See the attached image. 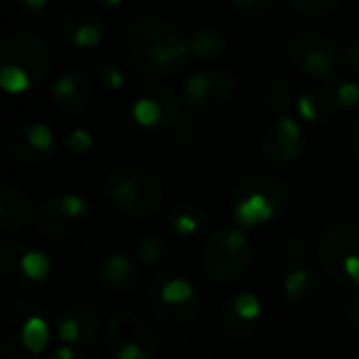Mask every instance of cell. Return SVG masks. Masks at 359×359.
<instances>
[{
	"instance_id": "cell-12",
	"label": "cell",
	"mask_w": 359,
	"mask_h": 359,
	"mask_svg": "<svg viewBox=\"0 0 359 359\" xmlns=\"http://www.w3.org/2000/svg\"><path fill=\"white\" fill-rule=\"evenodd\" d=\"M0 61L21 69L34 86L46 76L48 63H50V53H48L46 42L38 34L15 32L2 40Z\"/></svg>"
},
{
	"instance_id": "cell-3",
	"label": "cell",
	"mask_w": 359,
	"mask_h": 359,
	"mask_svg": "<svg viewBox=\"0 0 359 359\" xmlns=\"http://www.w3.org/2000/svg\"><path fill=\"white\" fill-rule=\"evenodd\" d=\"M99 189L109 206L130 217H149L162 206L164 200L160 179L139 166L109 170L101 179Z\"/></svg>"
},
{
	"instance_id": "cell-6",
	"label": "cell",
	"mask_w": 359,
	"mask_h": 359,
	"mask_svg": "<svg viewBox=\"0 0 359 359\" xmlns=\"http://www.w3.org/2000/svg\"><path fill=\"white\" fill-rule=\"evenodd\" d=\"M143 303L149 313L168 324H187L202 307L196 288L177 273L156 276L143 292Z\"/></svg>"
},
{
	"instance_id": "cell-8",
	"label": "cell",
	"mask_w": 359,
	"mask_h": 359,
	"mask_svg": "<svg viewBox=\"0 0 359 359\" xmlns=\"http://www.w3.org/2000/svg\"><path fill=\"white\" fill-rule=\"evenodd\" d=\"M105 347L114 359H156L158 355L154 332L133 311H118L107 320Z\"/></svg>"
},
{
	"instance_id": "cell-20",
	"label": "cell",
	"mask_w": 359,
	"mask_h": 359,
	"mask_svg": "<svg viewBox=\"0 0 359 359\" xmlns=\"http://www.w3.org/2000/svg\"><path fill=\"white\" fill-rule=\"evenodd\" d=\"M50 95H53V101L61 114L76 116L88 107V101L93 95V84L84 72L72 69V72H63L55 80Z\"/></svg>"
},
{
	"instance_id": "cell-29",
	"label": "cell",
	"mask_w": 359,
	"mask_h": 359,
	"mask_svg": "<svg viewBox=\"0 0 359 359\" xmlns=\"http://www.w3.org/2000/svg\"><path fill=\"white\" fill-rule=\"evenodd\" d=\"M292 99H294V93H292V88H290V84L286 80H271L265 86L263 103L271 114L284 116L292 107Z\"/></svg>"
},
{
	"instance_id": "cell-32",
	"label": "cell",
	"mask_w": 359,
	"mask_h": 359,
	"mask_svg": "<svg viewBox=\"0 0 359 359\" xmlns=\"http://www.w3.org/2000/svg\"><path fill=\"white\" fill-rule=\"evenodd\" d=\"M280 252H282V257H284V261L288 265L301 263V259L305 257V242H303V238H299L294 233H286L280 240Z\"/></svg>"
},
{
	"instance_id": "cell-42",
	"label": "cell",
	"mask_w": 359,
	"mask_h": 359,
	"mask_svg": "<svg viewBox=\"0 0 359 359\" xmlns=\"http://www.w3.org/2000/svg\"><path fill=\"white\" fill-rule=\"evenodd\" d=\"M99 6H103V8H116V6H120L122 4V0H95Z\"/></svg>"
},
{
	"instance_id": "cell-31",
	"label": "cell",
	"mask_w": 359,
	"mask_h": 359,
	"mask_svg": "<svg viewBox=\"0 0 359 359\" xmlns=\"http://www.w3.org/2000/svg\"><path fill=\"white\" fill-rule=\"evenodd\" d=\"M97 76H99V82L103 84L105 90H120L124 84H126V76L124 72L116 65V63H109V61H101L97 63Z\"/></svg>"
},
{
	"instance_id": "cell-33",
	"label": "cell",
	"mask_w": 359,
	"mask_h": 359,
	"mask_svg": "<svg viewBox=\"0 0 359 359\" xmlns=\"http://www.w3.org/2000/svg\"><path fill=\"white\" fill-rule=\"evenodd\" d=\"M93 147V137L84 128H76L65 137V149H69L74 156H82Z\"/></svg>"
},
{
	"instance_id": "cell-30",
	"label": "cell",
	"mask_w": 359,
	"mask_h": 359,
	"mask_svg": "<svg viewBox=\"0 0 359 359\" xmlns=\"http://www.w3.org/2000/svg\"><path fill=\"white\" fill-rule=\"evenodd\" d=\"M0 86H2V90L15 95V93H25L27 88H32V82L21 69L13 67L8 63H2L0 65Z\"/></svg>"
},
{
	"instance_id": "cell-18",
	"label": "cell",
	"mask_w": 359,
	"mask_h": 359,
	"mask_svg": "<svg viewBox=\"0 0 359 359\" xmlns=\"http://www.w3.org/2000/svg\"><path fill=\"white\" fill-rule=\"evenodd\" d=\"M57 32L65 42L74 44L78 48H90L101 42V38L105 34V23L90 8L72 6L59 15Z\"/></svg>"
},
{
	"instance_id": "cell-23",
	"label": "cell",
	"mask_w": 359,
	"mask_h": 359,
	"mask_svg": "<svg viewBox=\"0 0 359 359\" xmlns=\"http://www.w3.org/2000/svg\"><path fill=\"white\" fill-rule=\"evenodd\" d=\"M32 217V206L21 189L6 183L0 185V225L6 231L21 229Z\"/></svg>"
},
{
	"instance_id": "cell-27",
	"label": "cell",
	"mask_w": 359,
	"mask_h": 359,
	"mask_svg": "<svg viewBox=\"0 0 359 359\" xmlns=\"http://www.w3.org/2000/svg\"><path fill=\"white\" fill-rule=\"evenodd\" d=\"M189 50L200 59H217L227 50V36L215 27H200L189 38Z\"/></svg>"
},
{
	"instance_id": "cell-4",
	"label": "cell",
	"mask_w": 359,
	"mask_h": 359,
	"mask_svg": "<svg viewBox=\"0 0 359 359\" xmlns=\"http://www.w3.org/2000/svg\"><path fill=\"white\" fill-rule=\"evenodd\" d=\"M290 187L267 175H250L242 179L231 194L233 219L242 227H257L278 219L290 210Z\"/></svg>"
},
{
	"instance_id": "cell-28",
	"label": "cell",
	"mask_w": 359,
	"mask_h": 359,
	"mask_svg": "<svg viewBox=\"0 0 359 359\" xmlns=\"http://www.w3.org/2000/svg\"><path fill=\"white\" fill-rule=\"evenodd\" d=\"M170 250H172L170 242L162 233L151 231V233H145L139 240V244H137V259L145 267H156V265H162V263L168 261Z\"/></svg>"
},
{
	"instance_id": "cell-25",
	"label": "cell",
	"mask_w": 359,
	"mask_h": 359,
	"mask_svg": "<svg viewBox=\"0 0 359 359\" xmlns=\"http://www.w3.org/2000/svg\"><path fill=\"white\" fill-rule=\"evenodd\" d=\"M170 135H172V143H175L179 149L194 154V151H200V149L206 145L210 130H208L206 122L187 116V118H179V120L170 126Z\"/></svg>"
},
{
	"instance_id": "cell-21",
	"label": "cell",
	"mask_w": 359,
	"mask_h": 359,
	"mask_svg": "<svg viewBox=\"0 0 359 359\" xmlns=\"http://www.w3.org/2000/svg\"><path fill=\"white\" fill-rule=\"evenodd\" d=\"M284 297L288 307L299 313H311L322 299V280L307 267H294L284 278Z\"/></svg>"
},
{
	"instance_id": "cell-1",
	"label": "cell",
	"mask_w": 359,
	"mask_h": 359,
	"mask_svg": "<svg viewBox=\"0 0 359 359\" xmlns=\"http://www.w3.org/2000/svg\"><path fill=\"white\" fill-rule=\"evenodd\" d=\"M126 48L137 69L151 78L179 74L189 57V42L166 19L139 17L126 29Z\"/></svg>"
},
{
	"instance_id": "cell-14",
	"label": "cell",
	"mask_w": 359,
	"mask_h": 359,
	"mask_svg": "<svg viewBox=\"0 0 359 359\" xmlns=\"http://www.w3.org/2000/svg\"><path fill=\"white\" fill-rule=\"evenodd\" d=\"M133 118L143 128H170L181 118L179 97L162 82L143 86L133 103Z\"/></svg>"
},
{
	"instance_id": "cell-11",
	"label": "cell",
	"mask_w": 359,
	"mask_h": 359,
	"mask_svg": "<svg viewBox=\"0 0 359 359\" xmlns=\"http://www.w3.org/2000/svg\"><path fill=\"white\" fill-rule=\"evenodd\" d=\"M238 93V76L229 69H204L183 82V99L202 111L225 107Z\"/></svg>"
},
{
	"instance_id": "cell-9",
	"label": "cell",
	"mask_w": 359,
	"mask_h": 359,
	"mask_svg": "<svg viewBox=\"0 0 359 359\" xmlns=\"http://www.w3.org/2000/svg\"><path fill=\"white\" fill-rule=\"evenodd\" d=\"M90 221V206L82 196L67 194L46 200L34 215L36 229L53 240H65L82 231Z\"/></svg>"
},
{
	"instance_id": "cell-7",
	"label": "cell",
	"mask_w": 359,
	"mask_h": 359,
	"mask_svg": "<svg viewBox=\"0 0 359 359\" xmlns=\"http://www.w3.org/2000/svg\"><path fill=\"white\" fill-rule=\"evenodd\" d=\"M324 271L343 286L359 288V225H330L318 246Z\"/></svg>"
},
{
	"instance_id": "cell-38",
	"label": "cell",
	"mask_w": 359,
	"mask_h": 359,
	"mask_svg": "<svg viewBox=\"0 0 359 359\" xmlns=\"http://www.w3.org/2000/svg\"><path fill=\"white\" fill-rule=\"evenodd\" d=\"M345 63H347L355 74H359V40L351 42V44L345 48Z\"/></svg>"
},
{
	"instance_id": "cell-22",
	"label": "cell",
	"mask_w": 359,
	"mask_h": 359,
	"mask_svg": "<svg viewBox=\"0 0 359 359\" xmlns=\"http://www.w3.org/2000/svg\"><path fill=\"white\" fill-rule=\"evenodd\" d=\"M139 265L141 261L137 259V255L114 252L99 263L97 278L105 290L114 294H126L139 282Z\"/></svg>"
},
{
	"instance_id": "cell-39",
	"label": "cell",
	"mask_w": 359,
	"mask_h": 359,
	"mask_svg": "<svg viewBox=\"0 0 359 359\" xmlns=\"http://www.w3.org/2000/svg\"><path fill=\"white\" fill-rule=\"evenodd\" d=\"M50 358L53 359H74V358H78V349H76V347H72V345H65V343H61V347H59V349H55Z\"/></svg>"
},
{
	"instance_id": "cell-16",
	"label": "cell",
	"mask_w": 359,
	"mask_h": 359,
	"mask_svg": "<svg viewBox=\"0 0 359 359\" xmlns=\"http://www.w3.org/2000/svg\"><path fill=\"white\" fill-rule=\"evenodd\" d=\"M221 320H223V328L231 339L238 341H246L252 334H257V330L261 328V320H263V303L255 292L242 290L233 297H229L223 303L221 309Z\"/></svg>"
},
{
	"instance_id": "cell-17",
	"label": "cell",
	"mask_w": 359,
	"mask_h": 359,
	"mask_svg": "<svg viewBox=\"0 0 359 359\" xmlns=\"http://www.w3.org/2000/svg\"><path fill=\"white\" fill-rule=\"evenodd\" d=\"M101 326V316L90 303H72L59 311L57 318V334L59 341L72 345L76 349L88 347Z\"/></svg>"
},
{
	"instance_id": "cell-13",
	"label": "cell",
	"mask_w": 359,
	"mask_h": 359,
	"mask_svg": "<svg viewBox=\"0 0 359 359\" xmlns=\"http://www.w3.org/2000/svg\"><path fill=\"white\" fill-rule=\"evenodd\" d=\"M288 55L299 69L313 78H326L339 65L337 44L318 32L294 34L288 42Z\"/></svg>"
},
{
	"instance_id": "cell-36",
	"label": "cell",
	"mask_w": 359,
	"mask_h": 359,
	"mask_svg": "<svg viewBox=\"0 0 359 359\" xmlns=\"http://www.w3.org/2000/svg\"><path fill=\"white\" fill-rule=\"evenodd\" d=\"M273 2L276 0H233V8L246 17H255V15L269 11L273 6Z\"/></svg>"
},
{
	"instance_id": "cell-10",
	"label": "cell",
	"mask_w": 359,
	"mask_h": 359,
	"mask_svg": "<svg viewBox=\"0 0 359 359\" xmlns=\"http://www.w3.org/2000/svg\"><path fill=\"white\" fill-rule=\"evenodd\" d=\"M0 273L11 286L27 290L46 280L50 261L25 242H6L0 250Z\"/></svg>"
},
{
	"instance_id": "cell-40",
	"label": "cell",
	"mask_w": 359,
	"mask_h": 359,
	"mask_svg": "<svg viewBox=\"0 0 359 359\" xmlns=\"http://www.w3.org/2000/svg\"><path fill=\"white\" fill-rule=\"evenodd\" d=\"M21 11H40L48 0H11Z\"/></svg>"
},
{
	"instance_id": "cell-2",
	"label": "cell",
	"mask_w": 359,
	"mask_h": 359,
	"mask_svg": "<svg viewBox=\"0 0 359 359\" xmlns=\"http://www.w3.org/2000/svg\"><path fill=\"white\" fill-rule=\"evenodd\" d=\"M48 322L40 305L25 297L11 299L0 309V351L6 358L38 355L48 345Z\"/></svg>"
},
{
	"instance_id": "cell-26",
	"label": "cell",
	"mask_w": 359,
	"mask_h": 359,
	"mask_svg": "<svg viewBox=\"0 0 359 359\" xmlns=\"http://www.w3.org/2000/svg\"><path fill=\"white\" fill-rule=\"evenodd\" d=\"M208 212L196 202H181L168 215L170 229L177 236H194L202 231L208 225Z\"/></svg>"
},
{
	"instance_id": "cell-5",
	"label": "cell",
	"mask_w": 359,
	"mask_h": 359,
	"mask_svg": "<svg viewBox=\"0 0 359 359\" xmlns=\"http://www.w3.org/2000/svg\"><path fill=\"white\" fill-rule=\"evenodd\" d=\"M255 248L240 227H221L202 246V265L217 282H233L252 267Z\"/></svg>"
},
{
	"instance_id": "cell-19",
	"label": "cell",
	"mask_w": 359,
	"mask_h": 359,
	"mask_svg": "<svg viewBox=\"0 0 359 359\" xmlns=\"http://www.w3.org/2000/svg\"><path fill=\"white\" fill-rule=\"evenodd\" d=\"M53 130L42 122H27L15 128L6 139L8 154L23 164L44 162L53 151Z\"/></svg>"
},
{
	"instance_id": "cell-24",
	"label": "cell",
	"mask_w": 359,
	"mask_h": 359,
	"mask_svg": "<svg viewBox=\"0 0 359 359\" xmlns=\"http://www.w3.org/2000/svg\"><path fill=\"white\" fill-rule=\"evenodd\" d=\"M337 97L326 90H309L299 97V116L309 124H328L337 109Z\"/></svg>"
},
{
	"instance_id": "cell-41",
	"label": "cell",
	"mask_w": 359,
	"mask_h": 359,
	"mask_svg": "<svg viewBox=\"0 0 359 359\" xmlns=\"http://www.w3.org/2000/svg\"><path fill=\"white\" fill-rule=\"evenodd\" d=\"M349 141H351V147H353V151H355V156H358V160H359V118L355 120V124L351 126Z\"/></svg>"
},
{
	"instance_id": "cell-15",
	"label": "cell",
	"mask_w": 359,
	"mask_h": 359,
	"mask_svg": "<svg viewBox=\"0 0 359 359\" xmlns=\"http://www.w3.org/2000/svg\"><path fill=\"white\" fill-rule=\"evenodd\" d=\"M303 149H305V133L301 124L288 116H280V120L265 133L261 143L263 156L278 166L297 162Z\"/></svg>"
},
{
	"instance_id": "cell-37",
	"label": "cell",
	"mask_w": 359,
	"mask_h": 359,
	"mask_svg": "<svg viewBox=\"0 0 359 359\" xmlns=\"http://www.w3.org/2000/svg\"><path fill=\"white\" fill-rule=\"evenodd\" d=\"M343 320H345L349 330H353V332L359 334V288L358 292H353L347 299V303L343 307Z\"/></svg>"
},
{
	"instance_id": "cell-34",
	"label": "cell",
	"mask_w": 359,
	"mask_h": 359,
	"mask_svg": "<svg viewBox=\"0 0 359 359\" xmlns=\"http://www.w3.org/2000/svg\"><path fill=\"white\" fill-rule=\"evenodd\" d=\"M337 103L343 109H355L359 105V86L353 82H341L334 90Z\"/></svg>"
},
{
	"instance_id": "cell-35",
	"label": "cell",
	"mask_w": 359,
	"mask_h": 359,
	"mask_svg": "<svg viewBox=\"0 0 359 359\" xmlns=\"http://www.w3.org/2000/svg\"><path fill=\"white\" fill-rule=\"evenodd\" d=\"M292 6L305 15H324L332 11L341 0H290Z\"/></svg>"
}]
</instances>
